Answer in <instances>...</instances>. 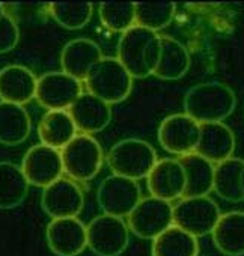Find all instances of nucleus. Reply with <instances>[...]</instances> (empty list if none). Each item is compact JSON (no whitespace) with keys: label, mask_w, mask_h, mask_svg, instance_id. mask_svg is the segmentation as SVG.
Here are the masks:
<instances>
[{"label":"nucleus","mask_w":244,"mask_h":256,"mask_svg":"<svg viewBox=\"0 0 244 256\" xmlns=\"http://www.w3.org/2000/svg\"><path fill=\"white\" fill-rule=\"evenodd\" d=\"M162 52V36L156 32L134 26L122 34L118 42V59L133 78L152 76Z\"/></svg>","instance_id":"nucleus-1"},{"label":"nucleus","mask_w":244,"mask_h":256,"mask_svg":"<svg viewBox=\"0 0 244 256\" xmlns=\"http://www.w3.org/2000/svg\"><path fill=\"white\" fill-rule=\"evenodd\" d=\"M236 107L235 92L224 83L206 82L193 86L184 96L186 114L198 124L223 122Z\"/></svg>","instance_id":"nucleus-2"},{"label":"nucleus","mask_w":244,"mask_h":256,"mask_svg":"<svg viewBox=\"0 0 244 256\" xmlns=\"http://www.w3.org/2000/svg\"><path fill=\"white\" fill-rule=\"evenodd\" d=\"M106 162L113 175L124 176L133 181L148 178L158 163L156 150L140 139H124L112 146L106 156Z\"/></svg>","instance_id":"nucleus-3"},{"label":"nucleus","mask_w":244,"mask_h":256,"mask_svg":"<svg viewBox=\"0 0 244 256\" xmlns=\"http://www.w3.org/2000/svg\"><path fill=\"white\" fill-rule=\"evenodd\" d=\"M133 77L118 58H102L84 80L88 92L107 104H118L128 98L133 89Z\"/></svg>","instance_id":"nucleus-4"},{"label":"nucleus","mask_w":244,"mask_h":256,"mask_svg":"<svg viewBox=\"0 0 244 256\" xmlns=\"http://www.w3.org/2000/svg\"><path fill=\"white\" fill-rule=\"evenodd\" d=\"M60 154L64 162V174L76 182L94 180L106 160L98 140L86 134H77L60 151Z\"/></svg>","instance_id":"nucleus-5"},{"label":"nucleus","mask_w":244,"mask_h":256,"mask_svg":"<svg viewBox=\"0 0 244 256\" xmlns=\"http://www.w3.org/2000/svg\"><path fill=\"white\" fill-rule=\"evenodd\" d=\"M220 217V208L210 196L182 198L174 206V226L196 238L212 234Z\"/></svg>","instance_id":"nucleus-6"},{"label":"nucleus","mask_w":244,"mask_h":256,"mask_svg":"<svg viewBox=\"0 0 244 256\" xmlns=\"http://www.w3.org/2000/svg\"><path fill=\"white\" fill-rule=\"evenodd\" d=\"M88 228V247L96 256H119L130 242V228L124 218L101 214Z\"/></svg>","instance_id":"nucleus-7"},{"label":"nucleus","mask_w":244,"mask_h":256,"mask_svg":"<svg viewBox=\"0 0 244 256\" xmlns=\"http://www.w3.org/2000/svg\"><path fill=\"white\" fill-rule=\"evenodd\" d=\"M142 199L138 181L118 175L107 176L96 190V202L102 212L119 218L128 217Z\"/></svg>","instance_id":"nucleus-8"},{"label":"nucleus","mask_w":244,"mask_h":256,"mask_svg":"<svg viewBox=\"0 0 244 256\" xmlns=\"http://www.w3.org/2000/svg\"><path fill=\"white\" fill-rule=\"evenodd\" d=\"M130 230L142 240H156L174 226V205L154 196L144 198L128 216Z\"/></svg>","instance_id":"nucleus-9"},{"label":"nucleus","mask_w":244,"mask_h":256,"mask_svg":"<svg viewBox=\"0 0 244 256\" xmlns=\"http://www.w3.org/2000/svg\"><path fill=\"white\" fill-rule=\"evenodd\" d=\"M83 95L82 82L64 71H50L38 78L36 101L50 110H70Z\"/></svg>","instance_id":"nucleus-10"},{"label":"nucleus","mask_w":244,"mask_h":256,"mask_svg":"<svg viewBox=\"0 0 244 256\" xmlns=\"http://www.w3.org/2000/svg\"><path fill=\"white\" fill-rule=\"evenodd\" d=\"M200 139V124L186 113L170 114L158 126V142L164 151L184 157L196 152Z\"/></svg>","instance_id":"nucleus-11"},{"label":"nucleus","mask_w":244,"mask_h":256,"mask_svg":"<svg viewBox=\"0 0 244 256\" xmlns=\"http://www.w3.org/2000/svg\"><path fill=\"white\" fill-rule=\"evenodd\" d=\"M41 206L53 220L72 218L82 212L84 206V194L76 181L62 176L42 190Z\"/></svg>","instance_id":"nucleus-12"},{"label":"nucleus","mask_w":244,"mask_h":256,"mask_svg":"<svg viewBox=\"0 0 244 256\" xmlns=\"http://www.w3.org/2000/svg\"><path fill=\"white\" fill-rule=\"evenodd\" d=\"M22 169L29 184L46 188L62 178V154L59 150L47 145H35L24 154Z\"/></svg>","instance_id":"nucleus-13"},{"label":"nucleus","mask_w":244,"mask_h":256,"mask_svg":"<svg viewBox=\"0 0 244 256\" xmlns=\"http://www.w3.org/2000/svg\"><path fill=\"white\" fill-rule=\"evenodd\" d=\"M48 248L58 256H77L88 247V228L77 217L54 218L46 229Z\"/></svg>","instance_id":"nucleus-14"},{"label":"nucleus","mask_w":244,"mask_h":256,"mask_svg":"<svg viewBox=\"0 0 244 256\" xmlns=\"http://www.w3.org/2000/svg\"><path fill=\"white\" fill-rule=\"evenodd\" d=\"M146 186L151 196L157 199L166 202L182 199L186 193L187 178L180 160H158V163L146 178Z\"/></svg>","instance_id":"nucleus-15"},{"label":"nucleus","mask_w":244,"mask_h":256,"mask_svg":"<svg viewBox=\"0 0 244 256\" xmlns=\"http://www.w3.org/2000/svg\"><path fill=\"white\" fill-rule=\"evenodd\" d=\"M100 46L89 38H76L65 44L60 53L62 71L80 82H84L90 70L102 59Z\"/></svg>","instance_id":"nucleus-16"},{"label":"nucleus","mask_w":244,"mask_h":256,"mask_svg":"<svg viewBox=\"0 0 244 256\" xmlns=\"http://www.w3.org/2000/svg\"><path fill=\"white\" fill-rule=\"evenodd\" d=\"M235 134L223 122L200 124V139L196 154L212 164H220L232 158L235 151Z\"/></svg>","instance_id":"nucleus-17"},{"label":"nucleus","mask_w":244,"mask_h":256,"mask_svg":"<svg viewBox=\"0 0 244 256\" xmlns=\"http://www.w3.org/2000/svg\"><path fill=\"white\" fill-rule=\"evenodd\" d=\"M38 78L24 65H6L0 70V101L23 106L35 98Z\"/></svg>","instance_id":"nucleus-18"},{"label":"nucleus","mask_w":244,"mask_h":256,"mask_svg":"<svg viewBox=\"0 0 244 256\" xmlns=\"http://www.w3.org/2000/svg\"><path fill=\"white\" fill-rule=\"evenodd\" d=\"M77 132L86 136L102 132L112 122V107L92 94H83L68 110Z\"/></svg>","instance_id":"nucleus-19"},{"label":"nucleus","mask_w":244,"mask_h":256,"mask_svg":"<svg viewBox=\"0 0 244 256\" xmlns=\"http://www.w3.org/2000/svg\"><path fill=\"white\" fill-rule=\"evenodd\" d=\"M38 136L42 145L62 151L77 136V126L66 110H50L38 125Z\"/></svg>","instance_id":"nucleus-20"},{"label":"nucleus","mask_w":244,"mask_h":256,"mask_svg":"<svg viewBox=\"0 0 244 256\" xmlns=\"http://www.w3.org/2000/svg\"><path fill=\"white\" fill-rule=\"evenodd\" d=\"M211 235L218 252L226 256H242L244 211H229L226 214H222Z\"/></svg>","instance_id":"nucleus-21"},{"label":"nucleus","mask_w":244,"mask_h":256,"mask_svg":"<svg viewBox=\"0 0 244 256\" xmlns=\"http://www.w3.org/2000/svg\"><path fill=\"white\" fill-rule=\"evenodd\" d=\"M32 130V120L23 106L0 101V144L16 146L23 144Z\"/></svg>","instance_id":"nucleus-22"},{"label":"nucleus","mask_w":244,"mask_h":256,"mask_svg":"<svg viewBox=\"0 0 244 256\" xmlns=\"http://www.w3.org/2000/svg\"><path fill=\"white\" fill-rule=\"evenodd\" d=\"M187 178L184 198H204L214 192L216 164L196 152L178 158Z\"/></svg>","instance_id":"nucleus-23"},{"label":"nucleus","mask_w":244,"mask_h":256,"mask_svg":"<svg viewBox=\"0 0 244 256\" xmlns=\"http://www.w3.org/2000/svg\"><path fill=\"white\" fill-rule=\"evenodd\" d=\"M192 58L184 44L172 36H162V52L152 76L162 80H178L187 74Z\"/></svg>","instance_id":"nucleus-24"},{"label":"nucleus","mask_w":244,"mask_h":256,"mask_svg":"<svg viewBox=\"0 0 244 256\" xmlns=\"http://www.w3.org/2000/svg\"><path fill=\"white\" fill-rule=\"evenodd\" d=\"M214 192L226 202L244 200V160L232 157L216 164Z\"/></svg>","instance_id":"nucleus-25"},{"label":"nucleus","mask_w":244,"mask_h":256,"mask_svg":"<svg viewBox=\"0 0 244 256\" xmlns=\"http://www.w3.org/2000/svg\"><path fill=\"white\" fill-rule=\"evenodd\" d=\"M29 186L22 166L12 162H0V210L20 206L29 193Z\"/></svg>","instance_id":"nucleus-26"},{"label":"nucleus","mask_w":244,"mask_h":256,"mask_svg":"<svg viewBox=\"0 0 244 256\" xmlns=\"http://www.w3.org/2000/svg\"><path fill=\"white\" fill-rule=\"evenodd\" d=\"M152 256H198V238L186 230L172 226L152 241Z\"/></svg>","instance_id":"nucleus-27"},{"label":"nucleus","mask_w":244,"mask_h":256,"mask_svg":"<svg viewBox=\"0 0 244 256\" xmlns=\"http://www.w3.org/2000/svg\"><path fill=\"white\" fill-rule=\"evenodd\" d=\"M98 17L106 29L126 34L136 26V4H101Z\"/></svg>","instance_id":"nucleus-28"},{"label":"nucleus","mask_w":244,"mask_h":256,"mask_svg":"<svg viewBox=\"0 0 244 256\" xmlns=\"http://www.w3.org/2000/svg\"><path fill=\"white\" fill-rule=\"evenodd\" d=\"M175 12V4H136V26L157 34L172 23Z\"/></svg>","instance_id":"nucleus-29"},{"label":"nucleus","mask_w":244,"mask_h":256,"mask_svg":"<svg viewBox=\"0 0 244 256\" xmlns=\"http://www.w3.org/2000/svg\"><path fill=\"white\" fill-rule=\"evenodd\" d=\"M54 22L68 30L83 29L92 18L94 6L90 4H53L48 6Z\"/></svg>","instance_id":"nucleus-30"},{"label":"nucleus","mask_w":244,"mask_h":256,"mask_svg":"<svg viewBox=\"0 0 244 256\" xmlns=\"http://www.w3.org/2000/svg\"><path fill=\"white\" fill-rule=\"evenodd\" d=\"M20 40V29L16 18L8 12L0 20V54L14 50Z\"/></svg>","instance_id":"nucleus-31"},{"label":"nucleus","mask_w":244,"mask_h":256,"mask_svg":"<svg viewBox=\"0 0 244 256\" xmlns=\"http://www.w3.org/2000/svg\"><path fill=\"white\" fill-rule=\"evenodd\" d=\"M6 10H8V8H6L4 4H0V20H2V18L8 14V11H6Z\"/></svg>","instance_id":"nucleus-32"}]
</instances>
